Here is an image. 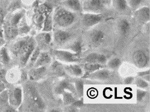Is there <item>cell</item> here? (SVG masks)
Wrapping results in <instances>:
<instances>
[{"instance_id": "obj_42", "label": "cell", "mask_w": 150, "mask_h": 112, "mask_svg": "<svg viewBox=\"0 0 150 112\" xmlns=\"http://www.w3.org/2000/svg\"><path fill=\"white\" fill-rule=\"evenodd\" d=\"M4 24V16L3 15L0 13V28H1Z\"/></svg>"}, {"instance_id": "obj_15", "label": "cell", "mask_w": 150, "mask_h": 112, "mask_svg": "<svg viewBox=\"0 0 150 112\" xmlns=\"http://www.w3.org/2000/svg\"><path fill=\"white\" fill-rule=\"evenodd\" d=\"M117 30L122 36L127 35L131 28L130 22L125 18H122L118 20L116 24Z\"/></svg>"}, {"instance_id": "obj_32", "label": "cell", "mask_w": 150, "mask_h": 112, "mask_svg": "<svg viewBox=\"0 0 150 112\" xmlns=\"http://www.w3.org/2000/svg\"><path fill=\"white\" fill-rule=\"evenodd\" d=\"M75 91L79 98H82L84 92V82L83 80H77L75 82Z\"/></svg>"}, {"instance_id": "obj_35", "label": "cell", "mask_w": 150, "mask_h": 112, "mask_svg": "<svg viewBox=\"0 0 150 112\" xmlns=\"http://www.w3.org/2000/svg\"><path fill=\"white\" fill-rule=\"evenodd\" d=\"M98 55V53L91 52L86 56L84 59V61L85 63H96Z\"/></svg>"}, {"instance_id": "obj_1", "label": "cell", "mask_w": 150, "mask_h": 112, "mask_svg": "<svg viewBox=\"0 0 150 112\" xmlns=\"http://www.w3.org/2000/svg\"><path fill=\"white\" fill-rule=\"evenodd\" d=\"M53 24L60 28H68L71 26L76 19V15L70 10L59 6L54 11L52 16Z\"/></svg>"}, {"instance_id": "obj_31", "label": "cell", "mask_w": 150, "mask_h": 112, "mask_svg": "<svg viewBox=\"0 0 150 112\" xmlns=\"http://www.w3.org/2000/svg\"><path fill=\"white\" fill-rule=\"evenodd\" d=\"M23 19L24 18L19 22V23L17 26L19 35L27 34L30 30V28L27 24L26 22H23Z\"/></svg>"}, {"instance_id": "obj_14", "label": "cell", "mask_w": 150, "mask_h": 112, "mask_svg": "<svg viewBox=\"0 0 150 112\" xmlns=\"http://www.w3.org/2000/svg\"><path fill=\"white\" fill-rule=\"evenodd\" d=\"M65 71L75 77H81L84 75V70L81 66L75 63H72L65 66Z\"/></svg>"}, {"instance_id": "obj_37", "label": "cell", "mask_w": 150, "mask_h": 112, "mask_svg": "<svg viewBox=\"0 0 150 112\" xmlns=\"http://www.w3.org/2000/svg\"><path fill=\"white\" fill-rule=\"evenodd\" d=\"M8 103V91L4 90L0 93V104H5Z\"/></svg>"}, {"instance_id": "obj_6", "label": "cell", "mask_w": 150, "mask_h": 112, "mask_svg": "<svg viewBox=\"0 0 150 112\" xmlns=\"http://www.w3.org/2000/svg\"><path fill=\"white\" fill-rule=\"evenodd\" d=\"M102 19L103 15L101 13L84 12L81 16V23L84 27L90 28L100 23Z\"/></svg>"}, {"instance_id": "obj_40", "label": "cell", "mask_w": 150, "mask_h": 112, "mask_svg": "<svg viewBox=\"0 0 150 112\" xmlns=\"http://www.w3.org/2000/svg\"><path fill=\"white\" fill-rule=\"evenodd\" d=\"M108 62V59H107L106 55L103 54H98L97 59H96V63L100 65H105Z\"/></svg>"}, {"instance_id": "obj_22", "label": "cell", "mask_w": 150, "mask_h": 112, "mask_svg": "<svg viewBox=\"0 0 150 112\" xmlns=\"http://www.w3.org/2000/svg\"><path fill=\"white\" fill-rule=\"evenodd\" d=\"M4 33L5 38L7 40H12L19 35L17 27H13L9 24L5 27Z\"/></svg>"}, {"instance_id": "obj_30", "label": "cell", "mask_w": 150, "mask_h": 112, "mask_svg": "<svg viewBox=\"0 0 150 112\" xmlns=\"http://www.w3.org/2000/svg\"><path fill=\"white\" fill-rule=\"evenodd\" d=\"M40 52V48L38 46H36L35 49L34 50L33 52H32L31 55H30V57L29 58V60L28 61V63L27 65H28L30 67L33 66L34 64L35 63L38 56Z\"/></svg>"}, {"instance_id": "obj_27", "label": "cell", "mask_w": 150, "mask_h": 112, "mask_svg": "<svg viewBox=\"0 0 150 112\" xmlns=\"http://www.w3.org/2000/svg\"><path fill=\"white\" fill-rule=\"evenodd\" d=\"M62 95L63 97V104L65 106L71 105L75 101H76L72 92H69L68 90H65L62 93Z\"/></svg>"}, {"instance_id": "obj_44", "label": "cell", "mask_w": 150, "mask_h": 112, "mask_svg": "<svg viewBox=\"0 0 150 112\" xmlns=\"http://www.w3.org/2000/svg\"><path fill=\"white\" fill-rule=\"evenodd\" d=\"M4 43H5V41L1 37H0V48H1L3 45H4Z\"/></svg>"}, {"instance_id": "obj_11", "label": "cell", "mask_w": 150, "mask_h": 112, "mask_svg": "<svg viewBox=\"0 0 150 112\" xmlns=\"http://www.w3.org/2000/svg\"><path fill=\"white\" fill-rule=\"evenodd\" d=\"M134 16L137 22L141 24H146L149 22L150 9L148 6H143L134 11Z\"/></svg>"}, {"instance_id": "obj_23", "label": "cell", "mask_w": 150, "mask_h": 112, "mask_svg": "<svg viewBox=\"0 0 150 112\" xmlns=\"http://www.w3.org/2000/svg\"><path fill=\"white\" fill-rule=\"evenodd\" d=\"M104 68V66L97 63H85L83 65V70L87 74L93 72L96 70Z\"/></svg>"}, {"instance_id": "obj_9", "label": "cell", "mask_w": 150, "mask_h": 112, "mask_svg": "<svg viewBox=\"0 0 150 112\" xmlns=\"http://www.w3.org/2000/svg\"><path fill=\"white\" fill-rule=\"evenodd\" d=\"M105 38L104 32L100 29H94L88 35V41L91 45L98 47L103 42Z\"/></svg>"}, {"instance_id": "obj_41", "label": "cell", "mask_w": 150, "mask_h": 112, "mask_svg": "<svg viewBox=\"0 0 150 112\" xmlns=\"http://www.w3.org/2000/svg\"><path fill=\"white\" fill-rule=\"evenodd\" d=\"M134 80V78L133 77H127L126 78H124V83L125 85H128V84H131L133 83Z\"/></svg>"}, {"instance_id": "obj_3", "label": "cell", "mask_w": 150, "mask_h": 112, "mask_svg": "<svg viewBox=\"0 0 150 112\" xmlns=\"http://www.w3.org/2000/svg\"><path fill=\"white\" fill-rule=\"evenodd\" d=\"M82 10L86 13H101L105 7L104 0H83Z\"/></svg>"}, {"instance_id": "obj_13", "label": "cell", "mask_w": 150, "mask_h": 112, "mask_svg": "<svg viewBox=\"0 0 150 112\" xmlns=\"http://www.w3.org/2000/svg\"><path fill=\"white\" fill-rule=\"evenodd\" d=\"M30 37V36H28L23 37L17 40L12 44V45L11 47V52L14 57L17 58L18 57L21 52L22 51L23 49L27 43Z\"/></svg>"}, {"instance_id": "obj_20", "label": "cell", "mask_w": 150, "mask_h": 112, "mask_svg": "<svg viewBox=\"0 0 150 112\" xmlns=\"http://www.w3.org/2000/svg\"><path fill=\"white\" fill-rule=\"evenodd\" d=\"M72 84L67 80H60L54 87V93L57 95H62V93L65 90L72 91Z\"/></svg>"}, {"instance_id": "obj_12", "label": "cell", "mask_w": 150, "mask_h": 112, "mask_svg": "<svg viewBox=\"0 0 150 112\" xmlns=\"http://www.w3.org/2000/svg\"><path fill=\"white\" fill-rule=\"evenodd\" d=\"M72 37L70 33L63 30H56L53 33V39L54 42L58 45L67 43Z\"/></svg>"}, {"instance_id": "obj_18", "label": "cell", "mask_w": 150, "mask_h": 112, "mask_svg": "<svg viewBox=\"0 0 150 112\" xmlns=\"http://www.w3.org/2000/svg\"><path fill=\"white\" fill-rule=\"evenodd\" d=\"M51 63V57L50 55L47 52H40L38 57L33 65L34 68L40 66H46Z\"/></svg>"}, {"instance_id": "obj_47", "label": "cell", "mask_w": 150, "mask_h": 112, "mask_svg": "<svg viewBox=\"0 0 150 112\" xmlns=\"http://www.w3.org/2000/svg\"><path fill=\"white\" fill-rule=\"evenodd\" d=\"M1 65H2V64H1V63H0V67H1Z\"/></svg>"}, {"instance_id": "obj_45", "label": "cell", "mask_w": 150, "mask_h": 112, "mask_svg": "<svg viewBox=\"0 0 150 112\" xmlns=\"http://www.w3.org/2000/svg\"><path fill=\"white\" fill-rule=\"evenodd\" d=\"M50 111H51V112H60V111H61V110H57V108H56V109L55 108H53L52 110H50Z\"/></svg>"}, {"instance_id": "obj_34", "label": "cell", "mask_w": 150, "mask_h": 112, "mask_svg": "<svg viewBox=\"0 0 150 112\" xmlns=\"http://www.w3.org/2000/svg\"><path fill=\"white\" fill-rule=\"evenodd\" d=\"M133 82H134V84L139 89H145L149 87V82L144 80L143 78H142L141 77H138L137 78L134 79Z\"/></svg>"}, {"instance_id": "obj_16", "label": "cell", "mask_w": 150, "mask_h": 112, "mask_svg": "<svg viewBox=\"0 0 150 112\" xmlns=\"http://www.w3.org/2000/svg\"><path fill=\"white\" fill-rule=\"evenodd\" d=\"M62 6L73 12H80L82 10L80 0H65L62 1Z\"/></svg>"}, {"instance_id": "obj_2", "label": "cell", "mask_w": 150, "mask_h": 112, "mask_svg": "<svg viewBox=\"0 0 150 112\" xmlns=\"http://www.w3.org/2000/svg\"><path fill=\"white\" fill-rule=\"evenodd\" d=\"M36 44V40L33 37H30L27 43L18 57L21 66H25L27 65L30 55L37 46Z\"/></svg>"}, {"instance_id": "obj_48", "label": "cell", "mask_w": 150, "mask_h": 112, "mask_svg": "<svg viewBox=\"0 0 150 112\" xmlns=\"http://www.w3.org/2000/svg\"><path fill=\"white\" fill-rule=\"evenodd\" d=\"M60 1H65V0H60Z\"/></svg>"}, {"instance_id": "obj_4", "label": "cell", "mask_w": 150, "mask_h": 112, "mask_svg": "<svg viewBox=\"0 0 150 112\" xmlns=\"http://www.w3.org/2000/svg\"><path fill=\"white\" fill-rule=\"evenodd\" d=\"M23 100V91L20 86L15 87L8 92V103L14 108H19Z\"/></svg>"}, {"instance_id": "obj_33", "label": "cell", "mask_w": 150, "mask_h": 112, "mask_svg": "<svg viewBox=\"0 0 150 112\" xmlns=\"http://www.w3.org/2000/svg\"><path fill=\"white\" fill-rule=\"evenodd\" d=\"M144 2V0H127L128 6L133 11H135L138 8L141 7Z\"/></svg>"}, {"instance_id": "obj_19", "label": "cell", "mask_w": 150, "mask_h": 112, "mask_svg": "<svg viewBox=\"0 0 150 112\" xmlns=\"http://www.w3.org/2000/svg\"><path fill=\"white\" fill-rule=\"evenodd\" d=\"M47 71L46 66H40L34 68L30 71L28 77L31 80H38L44 75Z\"/></svg>"}, {"instance_id": "obj_38", "label": "cell", "mask_w": 150, "mask_h": 112, "mask_svg": "<svg viewBox=\"0 0 150 112\" xmlns=\"http://www.w3.org/2000/svg\"><path fill=\"white\" fill-rule=\"evenodd\" d=\"M45 20V18L42 14H38L36 15L35 17H34V22L36 24V25H37L38 27H41L44 24V22Z\"/></svg>"}, {"instance_id": "obj_46", "label": "cell", "mask_w": 150, "mask_h": 112, "mask_svg": "<svg viewBox=\"0 0 150 112\" xmlns=\"http://www.w3.org/2000/svg\"><path fill=\"white\" fill-rule=\"evenodd\" d=\"M3 33V32H1V31L0 30V37H1V36H2V34Z\"/></svg>"}, {"instance_id": "obj_36", "label": "cell", "mask_w": 150, "mask_h": 112, "mask_svg": "<svg viewBox=\"0 0 150 112\" xmlns=\"http://www.w3.org/2000/svg\"><path fill=\"white\" fill-rule=\"evenodd\" d=\"M147 94V92L144 89L138 88L136 91V98L137 101L139 103L142 102L143 99L145 98Z\"/></svg>"}, {"instance_id": "obj_21", "label": "cell", "mask_w": 150, "mask_h": 112, "mask_svg": "<svg viewBox=\"0 0 150 112\" xmlns=\"http://www.w3.org/2000/svg\"><path fill=\"white\" fill-rule=\"evenodd\" d=\"M25 10H21L15 12L10 17L8 22V24L13 27H17L19 22L22 20L25 15Z\"/></svg>"}, {"instance_id": "obj_43", "label": "cell", "mask_w": 150, "mask_h": 112, "mask_svg": "<svg viewBox=\"0 0 150 112\" xmlns=\"http://www.w3.org/2000/svg\"><path fill=\"white\" fill-rule=\"evenodd\" d=\"M4 89H6L4 84L3 83H0V93H1L2 91H3Z\"/></svg>"}, {"instance_id": "obj_8", "label": "cell", "mask_w": 150, "mask_h": 112, "mask_svg": "<svg viewBox=\"0 0 150 112\" xmlns=\"http://www.w3.org/2000/svg\"><path fill=\"white\" fill-rule=\"evenodd\" d=\"M28 91L29 93V98L30 99V104L31 106L35 107V108L38 110H44L45 107V103L42 98L38 94L36 89L33 86H29L28 87Z\"/></svg>"}, {"instance_id": "obj_28", "label": "cell", "mask_w": 150, "mask_h": 112, "mask_svg": "<svg viewBox=\"0 0 150 112\" xmlns=\"http://www.w3.org/2000/svg\"><path fill=\"white\" fill-rule=\"evenodd\" d=\"M121 60L120 59L117 58V57H113L109 60L108 62H107V66L110 69H116L117 68H119L121 65Z\"/></svg>"}, {"instance_id": "obj_26", "label": "cell", "mask_w": 150, "mask_h": 112, "mask_svg": "<svg viewBox=\"0 0 150 112\" xmlns=\"http://www.w3.org/2000/svg\"><path fill=\"white\" fill-rule=\"evenodd\" d=\"M67 50L75 54H79L82 51V44L80 40H76L71 43L67 47Z\"/></svg>"}, {"instance_id": "obj_29", "label": "cell", "mask_w": 150, "mask_h": 112, "mask_svg": "<svg viewBox=\"0 0 150 112\" xmlns=\"http://www.w3.org/2000/svg\"><path fill=\"white\" fill-rule=\"evenodd\" d=\"M53 21L52 16L50 15H47L46 18H45V20L43 24L42 31L44 32H51L52 29Z\"/></svg>"}, {"instance_id": "obj_24", "label": "cell", "mask_w": 150, "mask_h": 112, "mask_svg": "<svg viewBox=\"0 0 150 112\" xmlns=\"http://www.w3.org/2000/svg\"><path fill=\"white\" fill-rule=\"evenodd\" d=\"M112 3L113 8L120 12H124L128 7L127 0H112Z\"/></svg>"}, {"instance_id": "obj_5", "label": "cell", "mask_w": 150, "mask_h": 112, "mask_svg": "<svg viewBox=\"0 0 150 112\" xmlns=\"http://www.w3.org/2000/svg\"><path fill=\"white\" fill-rule=\"evenodd\" d=\"M53 54L57 60L62 62L72 63H76L79 61L78 54L68 50H55L53 51Z\"/></svg>"}, {"instance_id": "obj_17", "label": "cell", "mask_w": 150, "mask_h": 112, "mask_svg": "<svg viewBox=\"0 0 150 112\" xmlns=\"http://www.w3.org/2000/svg\"><path fill=\"white\" fill-rule=\"evenodd\" d=\"M52 40V34L51 32H44L39 34L36 37V42L39 43V47H47L50 44Z\"/></svg>"}, {"instance_id": "obj_39", "label": "cell", "mask_w": 150, "mask_h": 112, "mask_svg": "<svg viewBox=\"0 0 150 112\" xmlns=\"http://www.w3.org/2000/svg\"><path fill=\"white\" fill-rule=\"evenodd\" d=\"M137 76L139 77H141L143 78L144 80L147 81L149 83V80H150V75H149V69L145 70V71H142L141 72H139L137 73Z\"/></svg>"}, {"instance_id": "obj_10", "label": "cell", "mask_w": 150, "mask_h": 112, "mask_svg": "<svg viewBox=\"0 0 150 112\" xmlns=\"http://www.w3.org/2000/svg\"><path fill=\"white\" fill-rule=\"evenodd\" d=\"M110 77L111 72L110 70L103 68L98 70H96L93 72L87 74L86 75H84L83 77L92 80L105 81L109 80Z\"/></svg>"}, {"instance_id": "obj_25", "label": "cell", "mask_w": 150, "mask_h": 112, "mask_svg": "<svg viewBox=\"0 0 150 112\" xmlns=\"http://www.w3.org/2000/svg\"><path fill=\"white\" fill-rule=\"evenodd\" d=\"M10 61V57L7 48L3 45L0 48V63L2 65H7Z\"/></svg>"}, {"instance_id": "obj_7", "label": "cell", "mask_w": 150, "mask_h": 112, "mask_svg": "<svg viewBox=\"0 0 150 112\" xmlns=\"http://www.w3.org/2000/svg\"><path fill=\"white\" fill-rule=\"evenodd\" d=\"M132 61L137 68H145L148 65L149 57L144 51L139 50L132 54Z\"/></svg>"}]
</instances>
